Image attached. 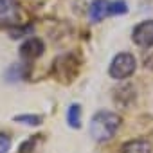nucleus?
<instances>
[{"label": "nucleus", "instance_id": "f257e3e1", "mask_svg": "<svg viewBox=\"0 0 153 153\" xmlns=\"http://www.w3.org/2000/svg\"><path fill=\"white\" fill-rule=\"evenodd\" d=\"M119 126H121V117L117 114L101 110L90 121V135L97 142H106L117 133Z\"/></svg>", "mask_w": 153, "mask_h": 153}, {"label": "nucleus", "instance_id": "f03ea898", "mask_svg": "<svg viewBox=\"0 0 153 153\" xmlns=\"http://www.w3.org/2000/svg\"><path fill=\"white\" fill-rule=\"evenodd\" d=\"M79 67H81V61L76 54H63L56 58L52 63V78H56L59 83L68 85L78 78Z\"/></svg>", "mask_w": 153, "mask_h": 153}, {"label": "nucleus", "instance_id": "7ed1b4c3", "mask_svg": "<svg viewBox=\"0 0 153 153\" xmlns=\"http://www.w3.org/2000/svg\"><path fill=\"white\" fill-rule=\"evenodd\" d=\"M135 67H137V61H135L133 54L119 52V54L114 56V59L108 67V72L114 79H126L135 72Z\"/></svg>", "mask_w": 153, "mask_h": 153}, {"label": "nucleus", "instance_id": "20e7f679", "mask_svg": "<svg viewBox=\"0 0 153 153\" xmlns=\"http://www.w3.org/2000/svg\"><path fill=\"white\" fill-rule=\"evenodd\" d=\"M22 11L16 0H0V27L13 29L20 24Z\"/></svg>", "mask_w": 153, "mask_h": 153}, {"label": "nucleus", "instance_id": "39448f33", "mask_svg": "<svg viewBox=\"0 0 153 153\" xmlns=\"http://www.w3.org/2000/svg\"><path fill=\"white\" fill-rule=\"evenodd\" d=\"M131 40L135 45H139L142 49L153 47V20H144V22L137 24L131 31Z\"/></svg>", "mask_w": 153, "mask_h": 153}, {"label": "nucleus", "instance_id": "423d86ee", "mask_svg": "<svg viewBox=\"0 0 153 153\" xmlns=\"http://www.w3.org/2000/svg\"><path fill=\"white\" fill-rule=\"evenodd\" d=\"M45 47H43V42L40 38H29L25 40L22 45H20V58L24 61H34L36 58H40L43 54Z\"/></svg>", "mask_w": 153, "mask_h": 153}, {"label": "nucleus", "instance_id": "0eeeda50", "mask_svg": "<svg viewBox=\"0 0 153 153\" xmlns=\"http://www.w3.org/2000/svg\"><path fill=\"white\" fill-rule=\"evenodd\" d=\"M108 9H110V2L108 0H92V4L88 7V16L94 24L97 22H103L108 15Z\"/></svg>", "mask_w": 153, "mask_h": 153}, {"label": "nucleus", "instance_id": "6e6552de", "mask_svg": "<svg viewBox=\"0 0 153 153\" xmlns=\"http://www.w3.org/2000/svg\"><path fill=\"white\" fill-rule=\"evenodd\" d=\"M119 153H151V146H149L148 140L135 139V140H130V142L123 144Z\"/></svg>", "mask_w": 153, "mask_h": 153}, {"label": "nucleus", "instance_id": "1a4fd4ad", "mask_svg": "<svg viewBox=\"0 0 153 153\" xmlns=\"http://www.w3.org/2000/svg\"><path fill=\"white\" fill-rule=\"evenodd\" d=\"M67 123L72 128H79L81 126V106L79 105H70L67 110Z\"/></svg>", "mask_w": 153, "mask_h": 153}, {"label": "nucleus", "instance_id": "9d476101", "mask_svg": "<svg viewBox=\"0 0 153 153\" xmlns=\"http://www.w3.org/2000/svg\"><path fill=\"white\" fill-rule=\"evenodd\" d=\"M7 74H9V76H7V79H11V81L24 79V78H25V74H27V68H25V65H22V63H15V65L9 67Z\"/></svg>", "mask_w": 153, "mask_h": 153}, {"label": "nucleus", "instance_id": "9b49d317", "mask_svg": "<svg viewBox=\"0 0 153 153\" xmlns=\"http://www.w3.org/2000/svg\"><path fill=\"white\" fill-rule=\"evenodd\" d=\"M128 11V6L124 0H115V2H110V9H108V15L110 16H117V15H124Z\"/></svg>", "mask_w": 153, "mask_h": 153}, {"label": "nucleus", "instance_id": "f8f14e48", "mask_svg": "<svg viewBox=\"0 0 153 153\" xmlns=\"http://www.w3.org/2000/svg\"><path fill=\"white\" fill-rule=\"evenodd\" d=\"M15 121H16V123L29 124V126H38V124H42V117H40V115H33V114H27V115H16Z\"/></svg>", "mask_w": 153, "mask_h": 153}, {"label": "nucleus", "instance_id": "ddd939ff", "mask_svg": "<svg viewBox=\"0 0 153 153\" xmlns=\"http://www.w3.org/2000/svg\"><path fill=\"white\" fill-rule=\"evenodd\" d=\"M11 148V137L6 133H0V153H7Z\"/></svg>", "mask_w": 153, "mask_h": 153}, {"label": "nucleus", "instance_id": "4468645a", "mask_svg": "<svg viewBox=\"0 0 153 153\" xmlns=\"http://www.w3.org/2000/svg\"><path fill=\"white\" fill-rule=\"evenodd\" d=\"M36 142V139H29V140H25V142H22V146H20V151L18 153H31L33 151V144Z\"/></svg>", "mask_w": 153, "mask_h": 153}]
</instances>
